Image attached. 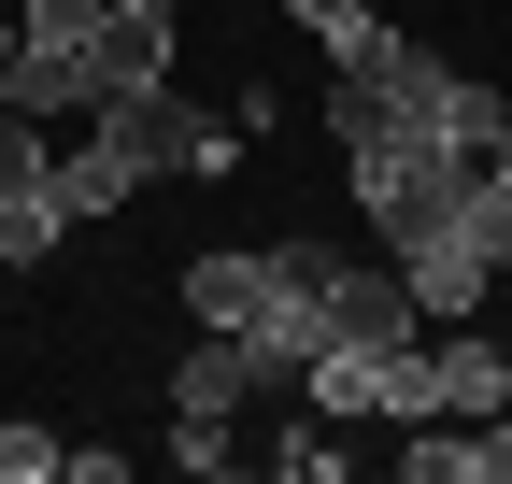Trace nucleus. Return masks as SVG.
<instances>
[{"instance_id":"nucleus-13","label":"nucleus","mask_w":512,"mask_h":484,"mask_svg":"<svg viewBox=\"0 0 512 484\" xmlns=\"http://www.w3.org/2000/svg\"><path fill=\"white\" fill-rule=\"evenodd\" d=\"M285 15H299V29H313V43H328V57H356V43H370V29H384V15H370V0H285Z\"/></svg>"},{"instance_id":"nucleus-12","label":"nucleus","mask_w":512,"mask_h":484,"mask_svg":"<svg viewBox=\"0 0 512 484\" xmlns=\"http://www.w3.org/2000/svg\"><path fill=\"white\" fill-rule=\"evenodd\" d=\"M171 456L185 470H242V413H171Z\"/></svg>"},{"instance_id":"nucleus-18","label":"nucleus","mask_w":512,"mask_h":484,"mask_svg":"<svg viewBox=\"0 0 512 484\" xmlns=\"http://www.w3.org/2000/svg\"><path fill=\"white\" fill-rule=\"evenodd\" d=\"M0 114H29V29H0Z\"/></svg>"},{"instance_id":"nucleus-1","label":"nucleus","mask_w":512,"mask_h":484,"mask_svg":"<svg viewBox=\"0 0 512 484\" xmlns=\"http://www.w3.org/2000/svg\"><path fill=\"white\" fill-rule=\"evenodd\" d=\"M342 285H356V257L342 242H271L256 257V371H313V356L342 342Z\"/></svg>"},{"instance_id":"nucleus-8","label":"nucleus","mask_w":512,"mask_h":484,"mask_svg":"<svg viewBox=\"0 0 512 484\" xmlns=\"http://www.w3.org/2000/svg\"><path fill=\"white\" fill-rule=\"evenodd\" d=\"M242 399H256V342L242 328H214V342L171 356V413H242Z\"/></svg>"},{"instance_id":"nucleus-16","label":"nucleus","mask_w":512,"mask_h":484,"mask_svg":"<svg viewBox=\"0 0 512 484\" xmlns=\"http://www.w3.org/2000/svg\"><path fill=\"white\" fill-rule=\"evenodd\" d=\"M43 470H57V442H43V428H0V484H43Z\"/></svg>"},{"instance_id":"nucleus-19","label":"nucleus","mask_w":512,"mask_h":484,"mask_svg":"<svg viewBox=\"0 0 512 484\" xmlns=\"http://www.w3.org/2000/svg\"><path fill=\"white\" fill-rule=\"evenodd\" d=\"M484 186L512 200V100H498V129H484Z\"/></svg>"},{"instance_id":"nucleus-5","label":"nucleus","mask_w":512,"mask_h":484,"mask_svg":"<svg viewBox=\"0 0 512 484\" xmlns=\"http://www.w3.org/2000/svg\"><path fill=\"white\" fill-rule=\"evenodd\" d=\"M57 228H72V214H57V157H43V114H0V257H57Z\"/></svg>"},{"instance_id":"nucleus-2","label":"nucleus","mask_w":512,"mask_h":484,"mask_svg":"<svg viewBox=\"0 0 512 484\" xmlns=\"http://www.w3.org/2000/svg\"><path fill=\"white\" fill-rule=\"evenodd\" d=\"M86 129L128 157V186H157V171H228V157H242V114H200V100H171V86H128V100H100Z\"/></svg>"},{"instance_id":"nucleus-15","label":"nucleus","mask_w":512,"mask_h":484,"mask_svg":"<svg viewBox=\"0 0 512 484\" xmlns=\"http://www.w3.org/2000/svg\"><path fill=\"white\" fill-rule=\"evenodd\" d=\"M114 0H29V43H100Z\"/></svg>"},{"instance_id":"nucleus-17","label":"nucleus","mask_w":512,"mask_h":484,"mask_svg":"<svg viewBox=\"0 0 512 484\" xmlns=\"http://www.w3.org/2000/svg\"><path fill=\"white\" fill-rule=\"evenodd\" d=\"M470 242H484L498 271H512V200H498V186H470Z\"/></svg>"},{"instance_id":"nucleus-6","label":"nucleus","mask_w":512,"mask_h":484,"mask_svg":"<svg viewBox=\"0 0 512 484\" xmlns=\"http://www.w3.org/2000/svg\"><path fill=\"white\" fill-rule=\"evenodd\" d=\"M86 72H100V100L171 86V0H114V15H100V43H86Z\"/></svg>"},{"instance_id":"nucleus-4","label":"nucleus","mask_w":512,"mask_h":484,"mask_svg":"<svg viewBox=\"0 0 512 484\" xmlns=\"http://www.w3.org/2000/svg\"><path fill=\"white\" fill-rule=\"evenodd\" d=\"M384 257H399V285H413V314H427V328H470V314H484V285H498V257L470 242V200H456V214H427L413 242H384Z\"/></svg>"},{"instance_id":"nucleus-10","label":"nucleus","mask_w":512,"mask_h":484,"mask_svg":"<svg viewBox=\"0 0 512 484\" xmlns=\"http://www.w3.org/2000/svg\"><path fill=\"white\" fill-rule=\"evenodd\" d=\"M185 314L200 328H256V257H185Z\"/></svg>"},{"instance_id":"nucleus-14","label":"nucleus","mask_w":512,"mask_h":484,"mask_svg":"<svg viewBox=\"0 0 512 484\" xmlns=\"http://www.w3.org/2000/svg\"><path fill=\"white\" fill-rule=\"evenodd\" d=\"M271 470H285V484H342V442H328V428H285Z\"/></svg>"},{"instance_id":"nucleus-3","label":"nucleus","mask_w":512,"mask_h":484,"mask_svg":"<svg viewBox=\"0 0 512 484\" xmlns=\"http://www.w3.org/2000/svg\"><path fill=\"white\" fill-rule=\"evenodd\" d=\"M313 413H328V428H356V413H384V428H427V342L399 328V342H328L313 356Z\"/></svg>"},{"instance_id":"nucleus-11","label":"nucleus","mask_w":512,"mask_h":484,"mask_svg":"<svg viewBox=\"0 0 512 484\" xmlns=\"http://www.w3.org/2000/svg\"><path fill=\"white\" fill-rule=\"evenodd\" d=\"M114 200H128V157H114V143L86 129L72 157H57V214H114Z\"/></svg>"},{"instance_id":"nucleus-9","label":"nucleus","mask_w":512,"mask_h":484,"mask_svg":"<svg viewBox=\"0 0 512 484\" xmlns=\"http://www.w3.org/2000/svg\"><path fill=\"white\" fill-rule=\"evenodd\" d=\"M427 399H441V413H512V356H498L484 328L427 342Z\"/></svg>"},{"instance_id":"nucleus-7","label":"nucleus","mask_w":512,"mask_h":484,"mask_svg":"<svg viewBox=\"0 0 512 484\" xmlns=\"http://www.w3.org/2000/svg\"><path fill=\"white\" fill-rule=\"evenodd\" d=\"M441 442H413V484H512V413H427Z\"/></svg>"}]
</instances>
